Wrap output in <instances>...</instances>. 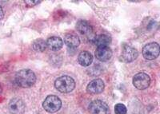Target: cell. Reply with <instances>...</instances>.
Masks as SVG:
<instances>
[{
  "instance_id": "8992f818",
  "label": "cell",
  "mask_w": 160,
  "mask_h": 114,
  "mask_svg": "<svg viewBox=\"0 0 160 114\" xmlns=\"http://www.w3.org/2000/svg\"><path fill=\"white\" fill-rule=\"evenodd\" d=\"M159 55V45L156 42L146 45L142 49V56L147 60H154Z\"/></svg>"
},
{
  "instance_id": "7c38bea8",
  "label": "cell",
  "mask_w": 160,
  "mask_h": 114,
  "mask_svg": "<svg viewBox=\"0 0 160 114\" xmlns=\"http://www.w3.org/2000/svg\"><path fill=\"white\" fill-rule=\"evenodd\" d=\"M47 45L48 46L50 50L54 51L59 50L63 45V42L59 37L52 36L48 39L47 42Z\"/></svg>"
},
{
  "instance_id": "9a60e30c",
  "label": "cell",
  "mask_w": 160,
  "mask_h": 114,
  "mask_svg": "<svg viewBox=\"0 0 160 114\" xmlns=\"http://www.w3.org/2000/svg\"><path fill=\"white\" fill-rule=\"evenodd\" d=\"M111 42L109 37L105 35H100L98 36H95V38L93 39L92 42L95 45H96L98 47L101 46H108V44Z\"/></svg>"
},
{
  "instance_id": "2e32d148",
  "label": "cell",
  "mask_w": 160,
  "mask_h": 114,
  "mask_svg": "<svg viewBox=\"0 0 160 114\" xmlns=\"http://www.w3.org/2000/svg\"><path fill=\"white\" fill-rule=\"evenodd\" d=\"M33 49L37 52H43L47 48V42L42 39H37L32 44Z\"/></svg>"
},
{
  "instance_id": "ac0fdd59",
  "label": "cell",
  "mask_w": 160,
  "mask_h": 114,
  "mask_svg": "<svg viewBox=\"0 0 160 114\" xmlns=\"http://www.w3.org/2000/svg\"><path fill=\"white\" fill-rule=\"evenodd\" d=\"M25 3L28 4L29 7H33V6L36 5V4L40 3L39 1H25Z\"/></svg>"
},
{
  "instance_id": "3957f363",
  "label": "cell",
  "mask_w": 160,
  "mask_h": 114,
  "mask_svg": "<svg viewBox=\"0 0 160 114\" xmlns=\"http://www.w3.org/2000/svg\"><path fill=\"white\" fill-rule=\"evenodd\" d=\"M62 106V102L57 96L55 95H49L46 97L42 103V107L47 112H55L58 111Z\"/></svg>"
},
{
  "instance_id": "277c9868",
  "label": "cell",
  "mask_w": 160,
  "mask_h": 114,
  "mask_svg": "<svg viewBox=\"0 0 160 114\" xmlns=\"http://www.w3.org/2000/svg\"><path fill=\"white\" fill-rule=\"evenodd\" d=\"M150 84H151V78L149 75L145 73H138L133 78V85L139 90L148 89Z\"/></svg>"
},
{
  "instance_id": "8fae6325",
  "label": "cell",
  "mask_w": 160,
  "mask_h": 114,
  "mask_svg": "<svg viewBox=\"0 0 160 114\" xmlns=\"http://www.w3.org/2000/svg\"><path fill=\"white\" fill-rule=\"evenodd\" d=\"M95 57L100 62H107L112 57V51L108 46L98 47L95 51Z\"/></svg>"
},
{
  "instance_id": "5b68a950",
  "label": "cell",
  "mask_w": 160,
  "mask_h": 114,
  "mask_svg": "<svg viewBox=\"0 0 160 114\" xmlns=\"http://www.w3.org/2000/svg\"><path fill=\"white\" fill-rule=\"evenodd\" d=\"M89 112L91 114H111L108 104L100 100H95L90 104Z\"/></svg>"
},
{
  "instance_id": "6da1fadb",
  "label": "cell",
  "mask_w": 160,
  "mask_h": 114,
  "mask_svg": "<svg viewBox=\"0 0 160 114\" xmlns=\"http://www.w3.org/2000/svg\"><path fill=\"white\" fill-rule=\"evenodd\" d=\"M15 82L19 87L29 88L36 82V76L35 73L31 69H21L16 73L15 76Z\"/></svg>"
},
{
  "instance_id": "52a82bcc",
  "label": "cell",
  "mask_w": 160,
  "mask_h": 114,
  "mask_svg": "<svg viewBox=\"0 0 160 114\" xmlns=\"http://www.w3.org/2000/svg\"><path fill=\"white\" fill-rule=\"evenodd\" d=\"M8 108L11 114H23L25 112V104L22 99L18 97L11 99Z\"/></svg>"
},
{
  "instance_id": "ba28073f",
  "label": "cell",
  "mask_w": 160,
  "mask_h": 114,
  "mask_svg": "<svg viewBox=\"0 0 160 114\" xmlns=\"http://www.w3.org/2000/svg\"><path fill=\"white\" fill-rule=\"evenodd\" d=\"M138 56V53L135 48L131 47L130 45H124L122 47L121 58L125 62H131L135 61Z\"/></svg>"
},
{
  "instance_id": "4fadbf2b",
  "label": "cell",
  "mask_w": 160,
  "mask_h": 114,
  "mask_svg": "<svg viewBox=\"0 0 160 114\" xmlns=\"http://www.w3.org/2000/svg\"><path fill=\"white\" fill-rule=\"evenodd\" d=\"M64 42L68 47H78L80 44V39L75 34H67L64 37Z\"/></svg>"
},
{
  "instance_id": "30bf717a",
  "label": "cell",
  "mask_w": 160,
  "mask_h": 114,
  "mask_svg": "<svg viewBox=\"0 0 160 114\" xmlns=\"http://www.w3.org/2000/svg\"><path fill=\"white\" fill-rule=\"evenodd\" d=\"M76 29L80 34L82 35H85L87 37H90L91 38V42L93 39L95 38V36L93 35V29L91 26L88 23V22L83 21V20H80L77 22L76 24Z\"/></svg>"
},
{
  "instance_id": "7a4b0ae2",
  "label": "cell",
  "mask_w": 160,
  "mask_h": 114,
  "mask_svg": "<svg viewBox=\"0 0 160 114\" xmlns=\"http://www.w3.org/2000/svg\"><path fill=\"white\" fill-rule=\"evenodd\" d=\"M55 88L58 89L59 92L64 93H70L74 90L75 87V80L73 79L70 76H61L56 79L55 82Z\"/></svg>"
},
{
  "instance_id": "ffe728a7",
  "label": "cell",
  "mask_w": 160,
  "mask_h": 114,
  "mask_svg": "<svg viewBox=\"0 0 160 114\" xmlns=\"http://www.w3.org/2000/svg\"><path fill=\"white\" fill-rule=\"evenodd\" d=\"M2 86H1V85H0V93H2Z\"/></svg>"
},
{
  "instance_id": "9c48e42d",
  "label": "cell",
  "mask_w": 160,
  "mask_h": 114,
  "mask_svg": "<svg viewBox=\"0 0 160 114\" xmlns=\"http://www.w3.org/2000/svg\"><path fill=\"white\" fill-rule=\"evenodd\" d=\"M104 87H105V85L102 80L95 79L88 84L87 87V91L90 94H98L104 90Z\"/></svg>"
},
{
  "instance_id": "d6986e66",
  "label": "cell",
  "mask_w": 160,
  "mask_h": 114,
  "mask_svg": "<svg viewBox=\"0 0 160 114\" xmlns=\"http://www.w3.org/2000/svg\"><path fill=\"white\" fill-rule=\"evenodd\" d=\"M4 17V13L3 11H2V8L1 7V6H0V20L2 19Z\"/></svg>"
},
{
  "instance_id": "5bb4252c",
  "label": "cell",
  "mask_w": 160,
  "mask_h": 114,
  "mask_svg": "<svg viewBox=\"0 0 160 114\" xmlns=\"http://www.w3.org/2000/svg\"><path fill=\"white\" fill-rule=\"evenodd\" d=\"M78 63L82 66H89L93 62V57L90 52L82 51L78 57Z\"/></svg>"
},
{
  "instance_id": "e0dca14e",
  "label": "cell",
  "mask_w": 160,
  "mask_h": 114,
  "mask_svg": "<svg viewBox=\"0 0 160 114\" xmlns=\"http://www.w3.org/2000/svg\"><path fill=\"white\" fill-rule=\"evenodd\" d=\"M115 114H127V108L122 104H117L115 107Z\"/></svg>"
}]
</instances>
